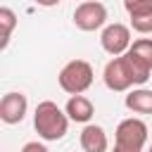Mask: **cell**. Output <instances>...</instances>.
<instances>
[{
  "label": "cell",
  "instance_id": "1",
  "mask_svg": "<svg viewBox=\"0 0 152 152\" xmlns=\"http://www.w3.org/2000/svg\"><path fill=\"white\" fill-rule=\"evenodd\" d=\"M69 114L62 112L57 107V102L52 100H43L36 104V112H33V128L36 133L48 140V142H55V140H62L69 131Z\"/></svg>",
  "mask_w": 152,
  "mask_h": 152
},
{
  "label": "cell",
  "instance_id": "2",
  "mask_svg": "<svg viewBox=\"0 0 152 152\" xmlns=\"http://www.w3.org/2000/svg\"><path fill=\"white\" fill-rule=\"evenodd\" d=\"M102 78H104V86L114 93H126L131 90L133 86H142V76L138 74V69L133 66L131 57L124 52V55H116L112 57L107 64H104V71H102Z\"/></svg>",
  "mask_w": 152,
  "mask_h": 152
},
{
  "label": "cell",
  "instance_id": "3",
  "mask_svg": "<svg viewBox=\"0 0 152 152\" xmlns=\"http://www.w3.org/2000/svg\"><path fill=\"white\" fill-rule=\"evenodd\" d=\"M147 145V124L142 119L128 116L119 121L114 131V147L116 152H140Z\"/></svg>",
  "mask_w": 152,
  "mask_h": 152
},
{
  "label": "cell",
  "instance_id": "4",
  "mask_svg": "<svg viewBox=\"0 0 152 152\" xmlns=\"http://www.w3.org/2000/svg\"><path fill=\"white\" fill-rule=\"evenodd\" d=\"M93 66L86 62V59H71L62 66L57 81H59V88L69 95H78V93H86L90 86H93Z\"/></svg>",
  "mask_w": 152,
  "mask_h": 152
},
{
  "label": "cell",
  "instance_id": "5",
  "mask_svg": "<svg viewBox=\"0 0 152 152\" xmlns=\"http://www.w3.org/2000/svg\"><path fill=\"white\" fill-rule=\"evenodd\" d=\"M74 24L81 31H97L107 24V7L97 0H83L74 10Z\"/></svg>",
  "mask_w": 152,
  "mask_h": 152
},
{
  "label": "cell",
  "instance_id": "6",
  "mask_svg": "<svg viewBox=\"0 0 152 152\" xmlns=\"http://www.w3.org/2000/svg\"><path fill=\"white\" fill-rule=\"evenodd\" d=\"M100 45L107 55L116 57V55H124L128 48H131V28L126 24H107L100 33Z\"/></svg>",
  "mask_w": 152,
  "mask_h": 152
},
{
  "label": "cell",
  "instance_id": "7",
  "mask_svg": "<svg viewBox=\"0 0 152 152\" xmlns=\"http://www.w3.org/2000/svg\"><path fill=\"white\" fill-rule=\"evenodd\" d=\"M26 112H28V100H26L24 93L12 90V93L2 95V100H0V119L5 124H10V126L21 124L24 116H26Z\"/></svg>",
  "mask_w": 152,
  "mask_h": 152
},
{
  "label": "cell",
  "instance_id": "8",
  "mask_svg": "<svg viewBox=\"0 0 152 152\" xmlns=\"http://www.w3.org/2000/svg\"><path fill=\"white\" fill-rule=\"evenodd\" d=\"M124 7L131 17V28L138 33L152 31V0H124Z\"/></svg>",
  "mask_w": 152,
  "mask_h": 152
},
{
  "label": "cell",
  "instance_id": "9",
  "mask_svg": "<svg viewBox=\"0 0 152 152\" xmlns=\"http://www.w3.org/2000/svg\"><path fill=\"white\" fill-rule=\"evenodd\" d=\"M78 142H81V150H83V152H104V150L109 147L107 133H104V128L97 126V124H86L83 131H81Z\"/></svg>",
  "mask_w": 152,
  "mask_h": 152
},
{
  "label": "cell",
  "instance_id": "10",
  "mask_svg": "<svg viewBox=\"0 0 152 152\" xmlns=\"http://www.w3.org/2000/svg\"><path fill=\"white\" fill-rule=\"evenodd\" d=\"M64 112L69 114L71 121H76V124H88V121L93 119V114H95V107H93V102H90L86 95L78 93V95H71V97H69Z\"/></svg>",
  "mask_w": 152,
  "mask_h": 152
},
{
  "label": "cell",
  "instance_id": "11",
  "mask_svg": "<svg viewBox=\"0 0 152 152\" xmlns=\"http://www.w3.org/2000/svg\"><path fill=\"white\" fill-rule=\"evenodd\" d=\"M124 102L133 114H152V88H133Z\"/></svg>",
  "mask_w": 152,
  "mask_h": 152
},
{
  "label": "cell",
  "instance_id": "12",
  "mask_svg": "<svg viewBox=\"0 0 152 152\" xmlns=\"http://www.w3.org/2000/svg\"><path fill=\"white\" fill-rule=\"evenodd\" d=\"M0 26H2V43L0 48L5 50L10 45V38H12V31L17 26V14L10 10V7H0Z\"/></svg>",
  "mask_w": 152,
  "mask_h": 152
},
{
  "label": "cell",
  "instance_id": "13",
  "mask_svg": "<svg viewBox=\"0 0 152 152\" xmlns=\"http://www.w3.org/2000/svg\"><path fill=\"white\" fill-rule=\"evenodd\" d=\"M131 52H135L140 59H145L150 66H152V38H138V40H133L131 43V48H128Z\"/></svg>",
  "mask_w": 152,
  "mask_h": 152
},
{
  "label": "cell",
  "instance_id": "14",
  "mask_svg": "<svg viewBox=\"0 0 152 152\" xmlns=\"http://www.w3.org/2000/svg\"><path fill=\"white\" fill-rule=\"evenodd\" d=\"M21 152H48V147L43 142H26L21 147Z\"/></svg>",
  "mask_w": 152,
  "mask_h": 152
},
{
  "label": "cell",
  "instance_id": "15",
  "mask_svg": "<svg viewBox=\"0 0 152 152\" xmlns=\"http://www.w3.org/2000/svg\"><path fill=\"white\" fill-rule=\"evenodd\" d=\"M36 5H40V7H55V5H59L62 0H33Z\"/></svg>",
  "mask_w": 152,
  "mask_h": 152
}]
</instances>
